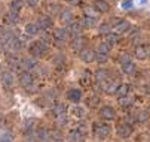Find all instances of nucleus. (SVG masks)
<instances>
[{"instance_id": "5701e85b", "label": "nucleus", "mask_w": 150, "mask_h": 142, "mask_svg": "<svg viewBox=\"0 0 150 142\" xmlns=\"http://www.w3.org/2000/svg\"><path fill=\"white\" fill-rule=\"evenodd\" d=\"M25 32H27L28 36H34V34L39 33V26L37 24H27L25 26Z\"/></svg>"}, {"instance_id": "79ce46f5", "label": "nucleus", "mask_w": 150, "mask_h": 142, "mask_svg": "<svg viewBox=\"0 0 150 142\" xmlns=\"http://www.w3.org/2000/svg\"><path fill=\"white\" fill-rule=\"evenodd\" d=\"M27 5L31 6V8H34V6L39 5V0H27Z\"/></svg>"}, {"instance_id": "6ab92c4d", "label": "nucleus", "mask_w": 150, "mask_h": 142, "mask_svg": "<svg viewBox=\"0 0 150 142\" xmlns=\"http://www.w3.org/2000/svg\"><path fill=\"white\" fill-rule=\"evenodd\" d=\"M147 57V49L144 47H137L135 48V58L138 60H144Z\"/></svg>"}, {"instance_id": "4c0bfd02", "label": "nucleus", "mask_w": 150, "mask_h": 142, "mask_svg": "<svg viewBox=\"0 0 150 142\" xmlns=\"http://www.w3.org/2000/svg\"><path fill=\"white\" fill-rule=\"evenodd\" d=\"M97 78L101 79V81H104V79L107 78V70H98V72H97Z\"/></svg>"}, {"instance_id": "2eb2a0df", "label": "nucleus", "mask_w": 150, "mask_h": 142, "mask_svg": "<svg viewBox=\"0 0 150 142\" xmlns=\"http://www.w3.org/2000/svg\"><path fill=\"white\" fill-rule=\"evenodd\" d=\"M5 23L9 24V26H15L18 23V14H13V12H9L6 16H5Z\"/></svg>"}, {"instance_id": "a19ab883", "label": "nucleus", "mask_w": 150, "mask_h": 142, "mask_svg": "<svg viewBox=\"0 0 150 142\" xmlns=\"http://www.w3.org/2000/svg\"><path fill=\"white\" fill-rule=\"evenodd\" d=\"M76 130H77V132H80V133H82V135L85 136V135H86V130H88V129H86V127H85V126L82 124V126H79V127H77Z\"/></svg>"}, {"instance_id": "09e8293b", "label": "nucleus", "mask_w": 150, "mask_h": 142, "mask_svg": "<svg viewBox=\"0 0 150 142\" xmlns=\"http://www.w3.org/2000/svg\"><path fill=\"white\" fill-rule=\"evenodd\" d=\"M149 109H150V105H149Z\"/></svg>"}, {"instance_id": "c03bdc74", "label": "nucleus", "mask_w": 150, "mask_h": 142, "mask_svg": "<svg viewBox=\"0 0 150 142\" xmlns=\"http://www.w3.org/2000/svg\"><path fill=\"white\" fill-rule=\"evenodd\" d=\"M67 3H70V5H79V2L80 0H66Z\"/></svg>"}, {"instance_id": "c9c22d12", "label": "nucleus", "mask_w": 150, "mask_h": 142, "mask_svg": "<svg viewBox=\"0 0 150 142\" xmlns=\"http://www.w3.org/2000/svg\"><path fill=\"white\" fill-rule=\"evenodd\" d=\"M64 62H66V57H64L62 54H57L55 55V63L57 65H62Z\"/></svg>"}, {"instance_id": "b1692460", "label": "nucleus", "mask_w": 150, "mask_h": 142, "mask_svg": "<svg viewBox=\"0 0 150 142\" xmlns=\"http://www.w3.org/2000/svg\"><path fill=\"white\" fill-rule=\"evenodd\" d=\"M66 111H67V106L64 105V103H57L55 105V108H54V114L58 117V115H62V114H66Z\"/></svg>"}, {"instance_id": "473e14b6", "label": "nucleus", "mask_w": 150, "mask_h": 142, "mask_svg": "<svg viewBox=\"0 0 150 142\" xmlns=\"http://www.w3.org/2000/svg\"><path fill=\"white\" fill-rule=\"evenodd\" d=\"M120 6H122V9H126L128 11V9H131L134 6V2H132V0H123Z\"/></svg>"}, {"instance_id": "e433bc0d", "label": "nucleus", "mask_w": 150, "mask_h": 142, "mask_svg": "<svg viewBox=\"0 0 150 142\" xmlns=\"http://www.w3.org/2000/svg\"><path fill=\"white\" fill-rule=\"evenodd\" d=\"M51 136H52L55 141H59V139L62 138V132H61V130H54V132L51 133Z\"/></svg>"}, {"instance_id": "72a5a7b5", "label": "nucleus", "mask_w": 150, "mask_h": 142, "mask_svg": "<svg viewBox=\"0 0 150 142\" xmlns=\"http://www.w3.org/2000/svg\"><path fill=\"white\" fill-rule=\"evenodd\" d=\"M95 60H97L98 63L104 65V63H107V54H100V52H98V55L95 57Z\"/></svg>"}, {"instance_id": "9d476101", "label": "nucleus", "mask_w": 150, "mask_h": 142, "mask_svg": "<svg viewBox=\"0 0 150 142\" xmlns=\"http://www.w3.org/2000/svg\"><path fill=\"white\" fill-rule=\"evenodd\" d=\"M94 8H95L98 12L104 14V12H109V9H110V5L107 3L105 0H97V2L94 3Z\"/></svg>"}, {"instance_id": "c756f323", "label": "nucleus", "mask_w": 150, "mask_h": 142, "mask_svg": "<svg viewBox=\"0 0 150 142\" xmlns=\"http://www.w3.org/2000/svg\"><path fill=\"white\" fill-rule=\"evenodd\" d=\"M37 138H39L40 141H43V142H45V141H48V139H49V133H48L45 129H42V130H39V132H37Z\"/></svg>"}, {"instance_id": "c85d7f7f", "label": "nucleus", "mask_w": 150, "mask_h": 142, "mask_svg": "<svg viewBox=\"0 0 150 142\" xmlns=\"http://www.w3.org/2000/svg\"><path fill=\"white\" fill-rule=\"evenodd\" d=\"M71 47H73V49H79V48H82V47H83V39L79 37V36H76V39L73 40Z\"/></svg>"}, {"instance_id": "4468645a", "label": "nucleus", "mask_w": 150, "mask_h": 142, "mask_svg": "<svg viewBox=\"0 0 150 142\" xmlns=\"http://www.w3.org/2000/svg\"><path fill=\"white\" fill-rule=\"evenodd\" d=\"M40 29H49L52 26V19L49 16H40L39 18V24H37Z\"/></svg>"}, {"instance_id": "7c9ffc66", "label": "nucleus", "mask_w": 150, "mask_h": 142, "mask_svg": "<svg viewBox=\"0 0 150 142\" xmlns=\"http://www.w3.org/2000/svg\"><path fill=\"white\" fill-rule=\"evenodd\" d=\"M8 65H9L11 67H13V69H16V67L19 66V62H18V58H15V57H12V55H9V57H8Z\"/></svg>"}, {"instance_id": "4be33fe9", "label": "nucleus", "mask_w": 150, "mask_h": 142, "mask_svg": "<svg viewBox=\"0 0 150 142\" xmlns=\"http://www.w3.org/2000/svg\"><path fill=\"white\" fill-rule=\"evenodd\" d=\"M21 8H23V0H13L11 3V12H13V14H18L21 11Z\"/></svg>"}, {"instance_id": "7ed1b4c3", "label": "nucleus", "mask_w": 150, "mask_h": 142, "mask_svg": "<svg viewBox=\"0 0 150 142\" xmlns=\"http://www.w3.org/2000/svg\"><path fill=\"white\" fill-rule=\"evenodd\" d=\"M100 115H101V118H104V120H115V118H116V111H115L112 106H104V108H101Z\"/></svg>"}, {"instance_id": "de8ad7c7", "label": "nucleus", "mask_w": 150, "mask_h": 142, "mask_svg": "<svg viewBox=\"0 0 150 142\" xmlns=\"http://www.w3.org/2000/svg\"><path fill=\"white\" fill-rule=\"evenodd\" d=\"M147 2V0H140V3H146Z\"/></svg>"}, {"instance_id": "9b49d317", "label": "nucleus", "mask_w": 150, "mask_h": 142, "mask_svg": "<svg viewBox=\"0 0 150 142\" xmlns=\"http://www.w3.org/2000/svg\"><path fill=\"white\" fill-rule=\"evenodd\" d=\"M36 65H37V62H36L34 58H31V57H25V58H23V60H21V66H23L25 70H30V69H33Z\"/></svg>"}, {"instance_id": "f3484780", "label": "nucleus", "mask_w": 150, "mask_h": 142, "mask_svg": "<svg viewBox=\"0 0 150 142\" xmlns=\"http://www.w3.org/2000/svg\"><path fill=\"white\" fill-rule=\"evenodd\" d=\"M83 138H85V136H83L80 132H77V130H73V132H70V135H69V139H70L71 142H82Z\"/></svg>"}, {"instance_id": "a211bd4d", "label": "nucleus", "mask_w": 150, "mask_h": 142, "mask_svg": "<svg viewBox=\"0 0 150 142\" xmlns=\"http://www.w3.org/2000/svg\"><path fill=\"white\" fill-rule=\"evenodd\" d=\"M122 70H123V73H126V75H132V73H135L137 67H135L134 63H126V65H122Z\"/></svg>"}, {"instance_id": "423d86ee", "label": "nucleus", "mask_w": 150, "mask_h": 142, "mask_svg": "<svg viewBox=\"0 0 150 142\" xmlns=\"http://www.w3.org/2000/svg\"><path fill=\"white\" fill-rule=\"evenodd\" d=\"M12 37H13V33H12L9 29L0 27V42H2L3 45H5V44H8Z\"/></svg>"}, {"instance_id": "bb28decb", "label": "nucleus", "mask_w": 150, "mask_h": 142, "mask_svg": "<svg viewBox=\"0 0 150 142\" xmlns=\"http://www.w3.org/2000/svg\"><path fill=\"white\" fill-rule=\"evenodd\" d=\"M101 87H103V90L105 91V93H112V91H116V85H113V82L110 84V82H104V84H101Z\"/></svg>"}, {"instance_id": "f8f14e48", "label": "nucleus", "mask_w": 150, "mask_h": 142, "mask_svg": "<svg viewBox=\"0 0 150 142\" xmlns=\"http://www.w3.org/2000/svg\"><path fill=\"white\" fill-rule=\"evenodd\" d=\"M54 36L59 40H66L67 36H69V30L64 29V27H59V29H55L54 30Z\"/></svg>"}, {"instance_id": "f03ea898", "label": "nucleus", "mask_w": 150, "mask_h": 142, "mask_svg": "<svg viewBox=\"0 0 150 142\" xmlns=\"http://www.w3.org/2000/svg\"><path fill=\"white\" fill-rule=\"evenodd\" d=\"M110 132H112V127L109 124H100V126H97V138L98 139H105L107 136L110 135Z\"/></svg>"}, {"instance_id": "1a4fd4ad", "label": "nucleus", "mask_w": 150, "mask_h": 142, "mask_svg": "<svg viewBox=\"0 0 150 142\" xmlns=\"http://www.w3.org/2000/svg\"><path fill=\"white\" fill-rule=\"evenodd\" d=\"M131 133H132V127L128 124H120L117 127V135L120 138H128V136H131Z\"/></svg>"}, {"instance_id": "ea45409f", "label": "nucleus", "mask_w": 150, "mask_h": 142, "mask_svg": "<svg viewBox=\"0 0 150 142\" xmlns=\"http://www.w3.org/2000/svg\"><path fill=\"white\" fill-rule=\"evenodd\" d=\"M40 40H43L45 44H48L49 40H51V34H49V33H43V34H42V39H40Z\"/></svg>"}, {"instance_id": "dca6fc26", "label": "nucleus", "mask_w": 150, "mask_h": 142, "mask_svg": "<svg viewBox=\"0 0 150 142\" xmlns=\"http://www.w3.org/2000/svg\"><path fill=\"white\" fill-rule=\"evenodd\" d=\"M116 29H117V33H126L131 29V24L129 21H120L119 24H116Z\"/></svg>"}, {"instance_id": "2f4dec72", "label": "nucleus", "mask_w": 150, "mask_h": 142, "mask_svg": "<svg viewBox=\"0 0 150 142\" xmlns=\"http://www.w3.org/2000/svg\"><path fill=\"white\" fill-rule=\"evenodd\" d=\"M83 30V27H82V24L80 23H76V24H71V33L73 34H80V32Z\"/></svg>"}, {"instance_id": "6e6552de", "label": "nucleus", "mask_w": 150, "mask_h": 142, "mask_svg": "<svg viewBox=\"0 0 150 142\" xmlns=\"http://www.w3.org/2000/svg\"><path fill=\"white\" fill-rule=\"evenodd\" d=\"M80 60H82V62H85V63L94 62V60H95L94 51H91V49H83V51L80 52Z\"/></svg>"}, {"instance_id": "37998d69", "label": "nucleus", "mask_w": 150, "mask_h": 142, "mask_svg": "<svg viewBox=\"0 0 150 142\" xmlns=\"http://www.w3.org/2000/svg\"><path fill=\"white\" fill-rule=\"evenodd\" d=\"M0 142H12V139L9 136H3L2 139H0Z\"/></svg>"}, {"instance_id": "a18cd8bd", "label": "nucleus", "mask_w": 150, "mask_h": 142, "mask_svg": "<svg viewBox=\"0 0 150 142\" xmlns=\"http://www.w3.org/2000/svg\"><path fill=\"white\" fill-rule=\"evenodd\" d=\"M49 9H51V11H58V5H51Z\"/></svg>"}, {"instance_id": "ddd939ff", "label": "nucleus", "mask_w": 150, "mask_h": 142, "mask_svg": "<svg viewBox=\"0 0 150 142\" xmlns=\"http://www.w3.org/2000/svg\"><path fill=\"white\" fill-rule=\"evenodd\" d=\"M59 19L62 24H70L73 21V14L70 11H62L61 15H59Z\"/></svg>"}, {"instance_id": "20e7f679", "label": "nucleus", "mask_w": 150, "mask_h": 142, "mask_svg": "<svg viewBox=\"0 0 150 142\" xmlns=\"http://www.w3.org/2000/svg\"><path fill=\"white\" fill-rule=\"evenodd\" d=\"M2 81H3V87H5L6 90H11V88L13 87V84H15V79H13V76H12L11 72H3Z\"/></svg>"}, {"instance_id": "58836bf2", "label": "nucleus", "mask_w": 150, "mask_h": 142, "mask_svg": "<svg viewBox=\"0 0 150 142\" xmlns=\"http://www.w3.org/2000/svg\"><path fill=\"white\" fill-rule=\"evenodd\" d=\"M58 124H67V117L66 115H58Z\"/></svg>"}, {"instance_id": "49530a36", "label": "nucleus", "mask_w": 150, "mask_h": 142, "mask_svg": "<svg viewBox=\"0 0 150 142\" xmlns=\"http://www.w3.org/2000/svg\"><path fill=\"white\" fill-rule=\"evenodd\" d=\"M100 32H101V33H104V32H107V26H103V27L100 29Z\"/></svg>"}, {"instance_id": "cd10ccee", "label": "nucleus", "mask_w": 150, "mask_h": 142, "mask_svg": "<svg viewBox=\"0 0 150 142\" xmlns=\"http://www.w3.org/2000/svg\"><path fill=\"white\" fill-rule=\"evenodd\" d=\"M117 40H119V36L116 33H109V34H107V44L113 45V44L117 42Z\"/></svg>"}, {"instance_id": "aec40b11", "label": "nucleus", "mask_w": 150, "mask_h": 142, "mask_svg": "<svg viewBox=\"0 0 150 142\" xmlns=\"http://www.w3.org/2000/svg\"><path fill=\"white\" fill-rule=\"evenodd\" d=\"M128 90H129V87H128V84H120L117 88H116V94L119 96V97H123V96H126L128 94Z\"/></svg>"}, {"instance_id": "f257e3e1", "label": "nucleus", "mask_w": 150, "mask_h": 142, "mask_svg": "<svg viewBox=\"0 0 150 142\" xmlns=\"http://www.w3.org/2000/svg\"><path fill=\"white\" fill-rule=\"evenodd\" d=\"M48 44H45L43 40H37V42H33L30 45V52L34 57H43L48 52Z\"/></svg>"}, {"instance_id": "a878e982", "label": "nucleus", "mask_w": 150, "mask_h": 142, "mask_svg": "<svg viewBox=\"0 0 150 142\" xmlns=\"http://www.w3.org/2000/svg\"><path fill=\"white\" fill-rule=\"evenodd\" d=\"M71 115H74V117L80 118V117H83V115H85V109H83L82 106H74V108H71Z\"/></svg>"}, {"instance_id": "39448f33", "label": "nucleus", "mask_w": 150, "mask_h": 142, "mask_svg": "<svg viewBox=\"0 0 150 142\" xmlns=\"http://www.w3.org/2000/svg\"><path fill=\"white\" fill-rule=\"evenodd\" d=\"M19 84L24 87H31L33 85V76L28 72H23L19 75Z\"/></svg>"}, {"instance_id": "0eeeda50", "label": "nucleus", "mask_w": 150, "mask_h": 142, "mask_svg": "<svg viewBox=\"0 0 150 142\" xmlns=\"http://www.w3.org/2000/svg\"><path fill=\"white\" fill-rule=\"evenodd\" d=\"M67 99L76 103V102H79V100L82 99V91L79 88H70L67 91Z\"/></svg>"}, {"instance_id": "412c9836", "label": "nucleus", "mask_w": 150, "mask_h": 142, "mask_svg": "<svg viewBox=\"0 0 150 142\" xmlns=\"http://www.w3.org/2000/svg\"><path fill=\"white\" fill-rule=\"evenodd\" d=\"M95 23H97V19H95V18H92V16H86V18H85L80 24H82V27H83V29H86V27H94V26H95Z\"/></svg>"}, {"instance_id": "393cba45", "label": "nucleus", "mask_w": 150, "mask_h": 142, "mask_svg": "<svg viewBox=\"0 0 150 142\" xmlns=\"http://www.w3.org/2000/svg\"><path fill=\"white\" fill-rule=\"evenodd\" d=\"M110 44H107V42H103V44H100L98 45V52L100 54H109V51H110Z\"/></svg>"}, {"instance_id": "f704fd0d", "label": "nucleus", "mask_w": 150, "mask_h": 142, "mask_svg": "<svg viewBox=\"0 0 150 142\" xmlns=\"http://www.w3.org/2000/svg\"><path fill=\"white\" fill-rule=\"evenodd\" d=\"M120 63H122V65L131 63V55H129V54H122V55H120Z\"/></svg>"}]
</instances>
